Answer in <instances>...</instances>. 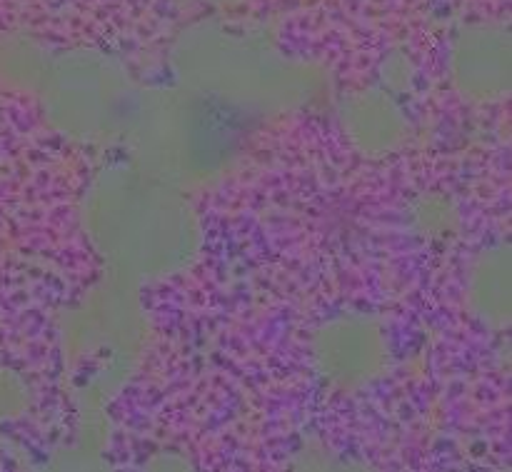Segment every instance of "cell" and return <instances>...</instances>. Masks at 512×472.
I'll use <instances>...</instances> for the list:
<instances>
[{
  "label": "cell",
  "instance_id": "obj_1",
  "mask_svg": "<svg viewBox=\"0 0 512 472\" xmlns=\"http://www.w3.org/2000/svg\"><path fill=\"white\" fill-rule=\"evenodd\" d=\"M80 223L108 273L133 283L183 275L203 248V225L185 190L113 160L88 180Z\"/></svg>",
  "mask_w": 512,
  "mask_h": 472
},
{
  "label": "cell",
  "instance_id": "obj_2",
  "mask_svg": "<svg viewBox=\"0 0 512 472\" xmlns=\"http://www.w3.org/2000/svg\"><path fill=\"white\" fill-rule=\"evenodd\" d=\"M168 63L175 83L253 123L313 108L330 90L318 63L285 53L265 28L218 15L185 25Z\"/></svg>",
  "mask_w": 512,
  "mask_h": 472
},
{
  "label": "cell",
  "instance_id": "obj_3",
  "mask_svg": "<svg viewBox=\"0 0 512 472\" xmlns=\"http://www.w3.org/2000/svg\"><path fill=\"white\" fill-rule=\"evenodd\" d=\"M253 120L185 85L140 88L120 143L128 160L180 190L208 188L233 173Z\"/></svg>",
  "mask_w": 512,
  "mask_h": 472
},
{
  "label": "cell",
  "instance_id": "obj_4",
  "mask_svg": "<svg viewBox=\"0 0 512 472\" xmlns=\"http://www.w3.org/2000/svg\"><path fill=\"white\" fill-rule=\"evenodd\" d=\"M138 85L128 65L103 48L53 53L38 88L45 123L83 148L120 143L133 113Z\"/></svg>",
  "mask_w": 512,
  "mask_h": 472
},
{
  "label": "cell",
  "instance_id": "obj_5",
  "mask_svg": "<svg viewBox=\"0 0 512 472\" xmlns=\"http://www.w3.org/2000/svg\"><path fill=\"white\" fill-rule=\"evenodd\" d=\"M143 285L105 273L78 303L60 315V340L75 358L110 355L125 363L148 340L150 323L140 300Z\"/></svg>",
  "mask_w": 512,
  "mask_h": 472
},
{
  "label": "cell",
  "instance_id": "obj_6",
  "mask_svg": "<svg viewBox=\"0 0 512 472\" xmlns=\"http://www.w3.org/2000/svg\"><path fill=\"white\" fill-rule=\"evenodd\" d=\"M448 73L455 90L473 103H498L512 85L510 25L498 20L468 23L453 35Z\"/></svg>",
  "mask_w": 512,
  "mask_h": 472
},
{
  "label": "cell",
  "instance_id": "obj_7",
  "mask_svg": "<svg viewBox=\"0 0 512 472\" xmlns=\"http://www.w3.org/2000/svg\"><path fill=\"white\" fill-rule=\"evenodd\" d=\"M388 335L370 313H340L313 333V355L330 378L353 380L370 375L385 358Z\"/></svg>",
  "mask_w": 512,
  "mask_h": 472
},
{
  "label": "cell",
  "instance_id": "obj_8",
  "mask_svg": "<svg viewBox=\"0 0 512 472\" xmlns=\"http://www.w3.org/2000/svg\"><path fill=\"white\" fill-rule=\"evenodd\" d=\"M338 120L345 138L365 158H388L408 140V115L398 95L385 88H365L338 103Z\"/></svg>",
  "mask_w": 512,
  "mask_h": 472
},
{
  "label": "cell",
  "instance_id": "obj_9",
  "mask_svg": "<svg viewBox=\"0 0 512 472\" xmlns=\"http://www.w3.org/2000/svg\"><path fill=\"white\" fill-rule=\"evenodd\" d=\"M510 243H495L480 250L470 263L465 303L475 323L488 330H508L512 318Z\"/></svg>",
  "mask_w": 512,
  "mask_h": 472
},
{
  "label": "cell",
  "instance_id": "obj_10",
  "mask_svg": "<svg viewBox=\"0 0 512 472\" xmlns=\"http://www.w3.org/2000/svg\"><path fill=\"white\" fill-rule=\"evenodd\" d=\"M53 50L28 33H0V85L38 93Z\"/></svg>",
  "mask_w": 512,
  "mask_h": 472
},
{
  "label": "cell",
  "instance_id": "obj_11",
  "mask_svg": "<svg viewBox=\"0 0 512 472\" xmlns=\"http://www.w3.org/2000/svg\"><path fill=\"white\" fill-rule=\"evenodd\" d=\"M408 228L430 243H448L460 230V210L450 195L423 193L408 205Z\"/></svg>",
  "mask_w": 512,
  "mask_h": 472
},
{
  "label": "cell",
  "instance_id": "obj_12",
  "mask_svg": "<svg viewBox=\"0 0 512 472\" xmlns=\"http://www.w3.org/2000/svg\"><path fill=\"white\" fill-rule=\"evenodd\" d=\"M415 83V63L408 58V53L403 50H395L380 65V88H385L388 93L400 95L405 90H410V85Z\"/></svg>",
  "mask_w": 512,
  "mask_h": 472
},
{
  "label": "cell",
  "instance_id": "obj_13",
  "mask_svg": "<svg viewBox=\"0 0 512 472\" xmlns=\"http://www.w3.org/2000/svg\"><path fill=\"white\" fill-rule=\"evenodd\" d=\"M23 383L10 368H0V415H8L18 405Z\"/></svg>",
  "mask_w": 512,
  "mask_h": 472
},
{
  "label": "cell",
  "instance_id": "obj_14",
  "mask_svg": "<svg viewBox=\"0 0 512 472\" xmlns=\"http://www.w3.org/2000/svg\"><path fill=\"white\" fill-rule=\"evenodd\" d=\"M198 5H208V8H230V5H238L240 0H193Z\"/></svg>",
  "mask_w": 512,
  "mask_h": 472
}]
</instances>
